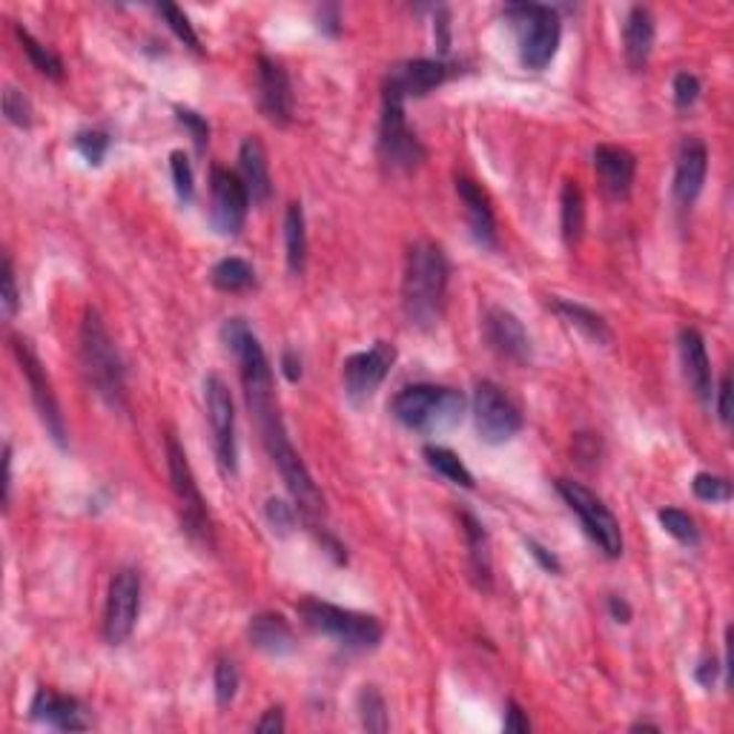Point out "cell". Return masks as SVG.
<instances>
[{"label": "cell", "mask_w": 734, "mask_h": 734, "mask_svg": "<svg viewBox=\"0 0 734 734\" xmlns=\"http://www.w3.org/2000/svg\"><path fill=\"white\" fill-rule=\"evenodd\" d=\"M248 640L253 649L268 657H284L296 651V635L290 629V622L275 611H262L250 620Z\"/></svg>", "instance_id": "obj_25"}, {"label": "cell", "mask_w": 734, "mask_h": 734, "mask_svg": "<svg viewBox=\"0 0 734 734\" xmlns=\"http://www.w3.org/2000/svg\"><path fill=\"white\" fill-rule=\"evenodd\" d=\"M210 282L221 293H248L255 287V270L239 255H227L210 270Z\"/></svg>", "instance_id": "obj_31"}, {"label": "cell", "mask_w": 734, "mask_h": 734, "mask_svg": "<svg viewBox=\"0 0 734 734\" xmlns=\"http://www.w3.org/2000/svg\"><path fill=\"white\" fill-rule=\"evenodd\" d=\"M259 106L273 127H290L296 115V95L287 70L268 55L259 57Z\"/></svg>", "instance_id": "obj_18"}, {"label": "cell", "mask_w": 734, "mask_h": 734, "mask_svg": "<svg viewBox=\"0 0 734 734\" xmlns=\"http://www.w3.org/2000/svg\"><path fill=\"white\" fill-rule=\"evenodd\" d=\"M692 491L703 502H728L732 500V482L721 473H698L692 480Z\"/></svg>", "instance_id": "obj_43"}, {"label": "cell", "mask_w": 734, "mask_h": 734, "mask_svg": "<svg viewBox=\"0 0 734 734\" xmlns=\"http://www.w3.org/2000/svg\"><path fill=\"white\" fill-rule=\"evenodd\" d=\"M594 172H597L602 192L620 201V198H629L631 187H635L637 158L631 156L629 149L600 144V147L594 149Z\"/></svg>", "instance_id": "obj_21"}, {"label": "cell", "mask_w": 734, "mask_h": 734, "mask_svg": "<svg viewBox=\"0 0 734 734\" xmlns=\"http://www.w3.org/2000/svg\"><path fill=\"white\" fill-rule=\"evenodd\" d=\"M298 617L311 631L331 637L350 651H374L385 637V629L376 617L325 600H313V597L298 602Z\"/></svg>", "instance_id": "obj_5"}, {"label": "cell", "mask_w": 734, "mask_h": 734, "mask_svg": "<svg viewBox=\"0 0 734 734\" xmlns=\"http://www.w3.org/2000/svg\"><path fill=\"white\" fill-rule=\"evenodd\" d=\"M164 453H167V471H170L172 494H176L178 508H181V525L187 531V537H192L201 545H212V525L210 514H207V502L201 491H198L196 473H192L187 451H184V445L172 431L164 437Z\"/></svg>", "instance_id": "obj_7"}, {"label": "cell", "mask_w": 734, "mask_h": 734, "mask_svg": "<svg viewBox=\"0 0 734 734\" xmlns=\"http://www.w3.org/2000/svg\"><path fill=\"white\" fill-rule=\"evenodd\" d=\"M9 342H12V354L14 359H18V365H21V374L29 385L32 405H35L38 417H41V424L46 428V437H50L61 451H66V445H70V439L66 437H70V433H66L64 413H61L57 396L55 390H52L50 376H46V367H43V361L38 359L35 347L29 345V339H23V336H12Z\"/></svg>", "instance_id": "obj_10"}, {"label": "cell", "mask_w": 734, "mask_h": 734, "mask_svg": "<svg viewBox=\"0 0 734 734\" xmlns=\"http://www.w3.org/2000/svg\"><path fill=\"white\" fill-rule=\"evenodd\" d=\"M158 14H161L164 21H167V27L176 32V38L184 43V46H190V50L198 52V55L205 52L201 50V38L196 35V29H192L190 18L184 14V9H178L176 3H158Z\"/></svg>", "instance_id": "obj_38"}, {"label": "cell", "mask_w": 734, "mask_h": 734, "mask_svg": "<svg viewBox=\"0 0 734 734\" xmlns=\"http://www.w3.org/2000/svg\"><path fill=\"white\" fill-rule=\"evenodd\" d=\"M264 520H268L270 531H273L275 537H287L290 531L296 528L298 511L293 502H284V500H279V496H270V500L264 502Z\"/></svg>", "instance_id": "obj_39"}, {"label": "cell", "mask_w": 734, "mask_h": 734, "mask_svg": "<svg viewBox=\"0 0 734 734\" xmlns=\"http://www.w3.org/2000/svg\"><path fill=\"white\" fill-rule=\"evenodd\" d=\"M253 728L259 734H282L284 728H287V721H284V706H270L268 712L259 717V723H255Z\"/></svg>", "instance_id": "obj_48"}, {"label": "cell", "mask_w": 734, "mask_h": 734, "mask_svg": "<svg viewBox=\"0 0 734 734\" xmlns=\"http://www.w3.org/2000/svg\"><path fill=\"white\" fill-rule=\"evenodd\" d=\"M394 361L396 347L390 342H376L370 350L347 356L345 365H342V381H345L347 399L356 405L367 402L381 388V381L388 379Z\"/></svg>", "instance_id": "obj_15"}, {"label": "cell", "mask_w": 734, "mask_h": 734, "mask_svg": "<svg viewBox=\"0 0 734 734\" xmlns=\"http://www.w3.org/2000/svg\"><path fill=\"white\" fill-rule=\"evenodd\" d=\"M424 462L433 468V471L442 476V480H448L451 485H459V487H468L471 491L476 482H473V473L468 471L465 462L457 457V453L451 451V448H442V445H424L422 451Z\"/></svg>", "instance_id": "obj_32"}, {"label": "cell", "mask_w": 734, "mask_h": 734, "mask_svg": "<svg viewBox=\"0 0 734 734\" xmlns=\"http://www.w3.org/2000/svg\"><path fill=\"white\" fill-rule=\"evenodd\" d=\"M359 721L367 732L381 734L390 728L388 703H385V698H381L376 685H365L359 692Z\"/></svg>", "instance_id": "obj_34"}, {"label": "cell", "mask_w": 734, "mask_h": 734, "mask_svg": "<svg viewBox=\"0 0 734 734\" xmlns=\"http://www.w3.org/2000/svg\"><path fill=\"white\" fill-rule=\"evenodd\" d=\"M482 339L496 356L514 361V365H528L534 359V345H531L525 325L520 322V316H514L500 304H491L482 313Z\"/></svg>", "instance_id": "obj_16"}, {"label": "cell", "mask_w": 734, "mask_h": 734, "mask_svg": "<svg viewBox=\"0 0 734 734\" xmlns=\"http://www.w3.org/2000/svg\"><path fill=\"white\" fill-rule=\"evenodd\" d=\"M72 144H75V149L84 156V161L90 164V167H101L109 147H113V138H109L104 129H81V133H75Z\"/></svg>", "instance_id": "obj_37"}, {"label": "cell", "mask_w": 734, "mask_h": 734, "mask_svg": "<svg viewBox=\"0 0 734 734\" xmlns=\"http://www.w3.org/2000/svg\"><path fill=\"white\" fill-rule=\"evenodd\" d=\"M548 304H550V311L557 313L565 325L583 333L588 342H594V345H600V347L611 345V331H608L606 318H602L600 313H594L591 307H586V304L568 302V298H550Z\"/></svg>", "instance_id": "obj_28"}, {"label": "cell", "mask_w": 734, "mask_h": 734, "mask_svg": "<svg viewBox=\"0 0 734 734\" xmlns=\"http://www.w3.org/2000/svg\"><path fill=\"white\" fill-rule=\"evenodd\" d=\"M176 118L178 124L190 133L198 153H205L207 144H210V124H207L205 115H198L196 109H187V106H176Z\"/></svg>", "instance_id": "obj_44"}, {"label": "cell", "mask_w": 734, "mask_h": 734, "mask_svg": "<svg viewBox=\"0 0 734 734\" xmlns=\"http://www.w3.org/2000/svg\"><path fill=\"white\" fill-rule=\"evenodd\" d=\"M505 732H514V734H528L531 732V723L528 717H525L523 706L516 703V700H508V712H505Z\"/></svg>", "instance_id": "obj_49"}, {"label": "cell", "mask_w": 734, "mask_h": 734, "mask_svg": "<svg viewBox=\"0 0 734 734\" xmlns=\"http://www.w3.org/2000/svg\"><path fill=\"white\" fill-rule=\"evenodd\" d=\"M457 196H459V201H462V207H465V219H468V227H471L473 241H476L482 250L500 248V239H496V219H494V210H491V201H487L485 190H482L476 181H471V178L459 176Z\"/></svg>", "instance_id": "obj_22"}, {"label": "cell", "mask_w": 734, "mask_h": 734, "mask_svg": "<svg viewBox=\"0 0 734 734\" xmlns=\"http://www.w3.org/2000/svg\"><path fill=\"white\" fill-rule=\"evenodd\" d=\"M554 487H557V494L565 500V505L577 514L579 525H583V531L591 537V543L602 550V557H622V528L606 502L594 494L591 487L579 485V482L574 480H557Z\"/></svg>", "instance_id": "obj_8"}, {"label": "cell", "mask_w": 734, "mask_h": 734, "mask_svg": "<svg viewBox=\"0 0 734 734\" xmlns=\"http://www.w3.org/2000/svg\"><path fill=\"white\" fill-rule=\"evenodd\" d=\"M468 408V399L457 388L445 385H408L394 396L390 413L408 431L439 433L462 422Z\"/></svg>", "instance_id": "obj_4"}, {"label": "cell", "mask_w": 734, "mask_h": 734, "mask_svg": "<svg viewBox=\"0 0 734 734\" xmlns=\"http://www.w3.org/2000/svg\"><path fill=\"white\" fill-rule=\"evenodd\" d=\"M250 192L239 172L224 167L210 170V224L224 239H235L244 230L250 212Z\"/></svg>", "instance_id": "obj_14"}, {"label": "cell", "mask_w": 734, "mask_h": 734, "mask_svg": "<svg viewBox=\"0 0 734 734\" xmlns=\"http://www.w3.org/2000/svg\"><path fill=\"white\" fill-rule=\"evenodd\" d=\"M81 365L90 388L104 399L109 408H127V370L120 359L115 339L106 331L104 318L98 311L86 307L84 322H81Z\"/></svg>", "instance_id": "obj_2"}, {"label": "cell", "mask_w": 734, "mask_h": 734, "mask_svg": "<svg viewBox=\"0 0 734 734\" xmlns=\"http://www.w3.org/2000/svg\"><path fill=\"white\" fill-rule=\"evenodd\" d=\"M451 75V66L439 57H413V61H402L388 72L385 78V92L390 98H399L405 104L408 98H424L431 95L437 86H442Z\"/></svg>", "instance_id": "obj_17"}, {"label": "cell", "mask_w": 734, "mask_h": 734, "mask_svg": "<svg viewBox=\"0 0 734 734\" xmlns=\"http://www.w3.org/2000/svg\"><path fill=\"white\" fill-rule=\"evenodd\" d=\"M379 158L394 172H413L428 161V149L419 141V135L410 129L405 104L390 95H381Z\"/></svg>", "instance_id": "obj_9"}, {"label": "cell", "mask_w": 734, "mask_h": 734, "mask_svg": "<svg viewBox=\"0 0 734 734\" xmlns=\"http://www.w3.org/2000/svg\"><path fill=\"white\" fill-rule=\"evenodd\" d=\"M525 548H528L531 557L537 559V565L543 568V572L554 574V577H559V574H563V563H559V557L554 554V550L545 548L543 543H537V539H525Z\"/></svg>", "instance_id": "obj_46"}, {"label": "cell", "mask_w": 734, "mask_h": 734, "mask_svg": "<svg viewBox=\"0 0 734 734\" xmlns=\"http://www.w3.org/2000/svg\"><path fill=\"white\" fill-rule=\"evenodd\" d=\"M608 615H611V620L615 622H622V626H626V622H631V615H635V611H631V606L622 600V597H608Z\"/></svg>", "instance_id": "obj_53"}, {"label": "cell", "mask_w": 734, "mask_h": 734, "mask_svg": "<svg viewBox=\"0 0 734 734\" xmlns=\"http://www.w3.org/2000/svg\"><path fill=\"white\" fill-rule=\"evenodd\" d=\"M205 405L212 431V451L224 476H235L239 471V448H235V405L233 394L221 376L210 374L205 379Z\"/></svg>", "instance_id": "obj_12"}, {"label": "cell", "mask_w": 734, "mask_h": 734, "mask_svg": "<svg viewBox=\"0 0 734 734\" xmlns=\"http://www.w3.org/2000/svg\"><path fill=\"white\" fill-rule=\"evenodd\" d=\"M473 424L482 442L505 445L523 431V413L500 385L482 379L473 388Z\"/></svg>", "instance_id": "obj_11"}, {"label": "cell", "mask_w": 734, "mask_h": 734, "mask_svg": "<svg viewBox=\"0 0 734 734\" xmlns=\"http://www.w3.org/2000/svg\"><path fill=\"white\" fill-rule=\"evenodd\" d=\"M318 29L322 32H327V35H339L342 32V18H339V9L336 7H322V12H318Z\"/></svg>", "instance_id": "obj_52"}, {"label": "cell", "mask_w": 734, "mask_h": 734, "mask_svg": "<svg viewBox=\"0 0 734 734\" xmlns=\"http://www.w3.org/2000/svg\"><path fill=\"white\" fill-rule=\"evenodd\" d=\"M721 669L723 665L717 663L714 657H706V660H700L698 669H694V680H698V685H703V689H714V683L721 678Z\"/></svg>", "instance_id": "obj_50"}, {"label": "cell", "mask_w": 734, "mask_h": 734, "mask_svg": "<svg viewBox=\"0 0 734 734\" xmlns=\"http://www.w3.org/2000/svg\"><path fill=\"white\" fill-rule=\"evenodd\" d=\"M654 14L646 7H631L622 23V46H626V61L635 72L649 64L651 50H654Z\"/></svg>", "instance_id": "obj_26"}, {"label": "cell", "mask_w": 734, "mask_h": 734, "mask_svg": "<svg viewBox=\"0 0 734 734\" xmlns=\"http://www.w3.org/2000/svg\"><path fill=\"white\" fill-rule=\"evenodd\" d=\"M657 520H660V525H663L665 534H671V537L678 539V543L689 545V548L700 545V528H698V523H694L692 516L685 514V511H680V508H660V511H657Z\"/></svg>", "instance_id": "obj_36"}, {"label": "cell", "mask_w": 734, "mask_h": 734, "mask_svg": "<svg viewBox=\"0 0 734 734\" xmlns=\"http://www.w3.org/2000/svg\"><path fill=\"white\" fill-rule=\"evenodd\" d=\"M239 176L244 181L250 192V201L253 205H268L270 198H273V178H270V161H268V149L264 144L250 135L244 138L239 149Z\"/></svg>", "instance_id": "obj_24"}, {"label": "cell", "mask_w": 734, "mask_h": 734, "mask_svg": "<svg viewBox=\"0 0 734 734\" xmlns=\"http://www.w3.org/2000/svg\"><path fill=\"white\" fill-rule=\"evenodd\" d=\"M279 365H282V374L287 381L302 379V356H298L293 347L282 350V359H279Z\"/></svg>", "instance_id": "obj_51"}, {"label": "cell", "mask_w": 734, "mask_h": 734, "mask_svg": "<svg viewBox=\"0 0 734 734\" xmlns=\"http://www.w3.org/2000/svg\"><path fill=\"white\" fill-rule=\"evenodd\" d=\"M3 115H7L9 124L18 129H29L32 120H35L32 101H29L18 86H7V90H3Z\"/></svg>", "instance_id": "obj_40"}, {"label": "cell", "mask_w": 734, "mask_h": 734, "mask_svg": "<svg viewBox=\"0 0 734 734\" xmlns=\"http://www.w3.org/2000/svg\"><path fill=\"white\" fill-rule=\"evenodd\" d=\"M678 345L689 390H692L703 405H712L714 385H712V361H709L706 342H703V336H700L694 327H683V331H680Z\"/></svg>", "instance_id": "obj_23"}, {"label": "cell", "mask_w": 734, "mask_h": 734, "mask_svg": "<svg viewBox=\"0 0 734 734\" xmlns=\"http://www.w3.org/2000/svg\"><path fill=\"white\" fill-rule=\"evenodd\" d=\"M241 685V671L235 665L233 657H219L216 669H212V692H216V703L219 709H227L235 700Z\"/></svg>", "instance_id": "obj_35"}, {"label": "cell", "mask_w": 734, "mask_h": 734, "mask_svg": "<svg viewBox=\"0 0 734 734\" xmlns=\"http://www.w3.org/2000/svg\"><path fill=\"white\" fill-rule=\"evenodd\" d=\"M448 255L433 241L410 244L405 255L402 275V311L408 322L419 331H431L439 325L448 302Z\"/></svg>", "instance_id": "obj_1"}, {"label": "cell", "mask_w": 734, "mask_h": 734, "mask_svg": "<svg viewBox=\"0 0 734 734\" xmlns=\"http://www.w3.org/2000/svg\"><path fill=\"white\" fill-rule=\"evenodd\" d=\"M284 255L293 275H302L307 268V224L298 201H290L284 210Z\"/></svg>", "instance_id": "obj_29"}, {"label": "cell", "mask_w": 734, "mask_h": 734, "mask_svg": "<svg viewBox=\"0 0 734 734\" xmlns=\"http://www.w3.org/2000/svg\"><path fill=\"white\" fill-rule=\"evenodd\" d=\"M253 422L255 428H259L264 451L273 459V465L279 468V476H282L290 496H293V505H296L313 525L318 516H325V494H322V487L316 485V480H313L307 465H304L302 457H298V451L293 448V442H290L287 431H284L282 413L275 408L270 410V413H264V417L253 419Z\"/></svg>", "instance_id": "obj_3"}, {"label": "cell", "mask_w": 734, "mask_h": 734, "mask_svg": "<svg viewBox=\"0 0 734 734\" xmlns=\"http://www.w3.org/2000/svg\"><path fill=\"white\" fill-rule=\"evenodd\" d=\"M462 520V531H465V543H468V559H471V572L473 579H476V586L480 588H491L494 583V563H491V537H487L485 525L476 520L473 514L462 511L459 514Z\"/></svg>", "instance_id": "obj_27"}, {"label": "cell", "mask_w": 734, "mask_h": 734, "mask_svg": "<svg viewBox=\"0 0 734 734\" xmlns=\"http://www.w3.org/2000/svg\"><path fill=\"white\" fill-rule=\"evenodd\" d=\"M12 496V448H3V508H9Z\"/></svg>", "instance_id": "obj_54"}, {"label": "cell", "mask_w": 734, "mask_h": 734, "mask_svg": "<svg viewBox=\"0 0 734 734\" xmlns=\"http://www.w3.org/2000/svg\"><path fill=\"white\" fill-rule=\"evenodd\" d=\"M29 717L43 726L57 728V732H86L92 726L86 709L78 700L52 692V689H38L32 706H29Z\"/></svg>", "instance_id": "obj_20"}, {"label": "cell", "mask_w": 734, "mask_h": 734, "mask_svg": "<svg viewBox=\"0 0 734 734\" xmlns=\"http://www.w3.org/2000/svg\"><path fill=\"white\" fill-rule=\"evenodd\" d=\"M0 304H3V316L14 318L21 311V290H18V275H14L12 255H3V270H0Z\"/></svg>", "instance_id": "obj_42"}, {"label": "cell", "mask_w": 734, "mask_h": 734, "mask_svg": "<svg viewBox=\"0 0 734 734\" xmlns=\"http://www.w3.org/2000/svg\"><path fill=\"white\" fill-rule=\"evenodd\" d=\"M559 227H563V239L568 248H574L583 239V230H586V198H583L577 181H565L563 187V196H559Z\"/></svg>", "instance_id": "obj_30"}, {"label": "cell", "mask_w": 734, "mask_h": 734, "mask_svg": "<svg viewBox=\"0 0 734 734\" xmlns=\"http://www.w3.org/2000/svg\"><path fill=\"white\" fill-rule=\"evenodd\" d=\"M14 35H18L23 52H27L29 61H32V66H35L41 75H46L50 81H64V61H61V57H57L50 46H43V43L38 41L29 29H23L21 23H14Z\"/></svg>", "instance_id": "obj_33"}, {"label": "cell", "mask_w": 734, "mask_h": 734, "mask_svg": "<svg viewBox=\"0 0 734 734\" xmlns=\"http://www.w3.org/2000/svg\"><path fill=\"white\" fill-rule=\"evenodd\" d=\"M141 615V574L135 568H120L109 579L104 606V640L109 646H124L133 637Z\"/></svg>", "instance_id": "obj_13"}, {"label": "cell", "mask_w": 734, "mask_h": 734, "mask_svg": "<svg viewBox=\"0 0 734 734\" xmlns=\"http://www.w3.org/2000/svg\"><path fill=\"white\" fill-rule=\"evenodd\" d=\"M508 21L520 29V61L525 70L543 72L557 57L563 41V21L554 7L543 3H514L505 9Z\"/></svg>", "instance_id": "obj_6"}, {"label": "cell", "mask_w": 734, "mask_h": 734, "mask_svg": "<svg viewBox=\"0 0 734 734\" xmlns=\"http://www.w3.org/2000/svg\"><path fill=\"white\" fill-rule=\"evenodd\" d=\"M631 732H660V726H657V723H649V721H637L635 726H631Z\"/></svg>", "instance_id": "obj_55"}, {"label": "cell", "mask_w": 734, "mask_h": 734, "mask_svg": "<svg viewBox=\"0 0 734 734\" xmlns=\"http://www.w3.org/2000/svg\"><path fill=\"white\" fill-rule=\"evenodd\" d=\"M709 176V149L700 138H685L678 149V161H674V198L680 207H692L703 192V184Z\"/></svg>", "instance_id": "obj_19"}, {"label": "cell", "mask_w": 734, "mask_h": 734, "mask_svg": "<svg viewBox=\"0 0 734 734\" xmlns=\"http://www.w3.org/2000/svg\"><path fill=\"white\" fill-rule=\"evenodd\" d=\"M714 396H717V419H721L723 428H728L732 424V374H723Z\"/></svg>", "instance_id": "obj_47"}, {"label": "cell", "mask_w": 734, "mask_h": 734, "mask_svg": "<svg viewBox=\"0 0 734 734\" xmlns=\"http://www.w3.org/2000/svg\"><path fill=\"white\" fill-rule=\"evenodd\" d=\"M671 92H674V106L678 109H692L698 104L700 92H703V84L694 72H678L674 75V84H671Z\"/></svg>", "instance_id": "obj_45"}, {"label": "cell", "mask_w": 734, "mask_h": 734, "mask_svg": "<svg viewBox=\"0 0 734 734\" xmlns=\"http://www.w3.org/2000/svg\"><path fill=\"white\" fill-rule=\"evenodd\" d=\"M170 172L172 184H176V196L181 205H192L196 198V176H192V164L184 149H176L170 156Z\"/></svg>", "instance_id": "obj_41"}]
</instances>
